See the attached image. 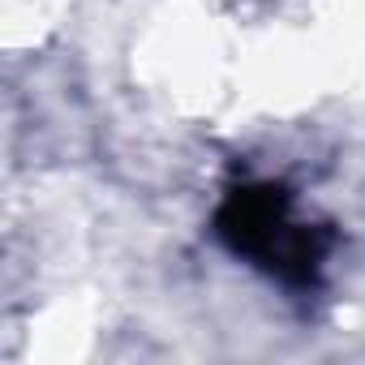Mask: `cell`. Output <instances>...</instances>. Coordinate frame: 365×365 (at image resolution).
Instances as JSON below:
<instances>
[{"label":"cell","instance_id":"obj_1","mask_svg":"<svg viewBox=\"0 0 365 365\" xmlns=\"http://www.w3.org/2000/svg\"><path fill=\"white\" fill-rule=\"evenodd\" d=\"M220 237L237 254L262 262L267 271H275L288 284L314 279L322 250H327V241L309 224L292 220L288 194L279 185H245V190L228 194V202L220 211Z\"/></svg>","mask_w":365,"mask_h":365}]
</instances>
